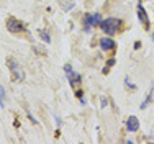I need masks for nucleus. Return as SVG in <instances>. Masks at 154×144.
<instances>
[{"mask_svg":"<svg viewBox=\"0 0 154 144\" xmlns=\"http://www.w3.org/2000/svg\"><path fill=\"white\" fill-rule=\"evenodd\" d=\"M113 64H115V59H108V62H107V64H105V69H103V74H108V71H110V67H112V66Z\"/></svg>","mask_w":154,"mask_h":144,"instance_id":"6e6552de","label":"nucleus"},{"mask_svg":"<svg viewBox=\"0 0 154 144\" xmlns=\"http://www.w3.org/2000/svg\"><path fill=\"white\" fill-rule=\"evenodd\" d=\"M138 18L146 28H149V20H148V15H146V10L143 8V5H138Z\"/></svg>","mask_w":154,"mask_h":144,"instance_id":"0eeeda50","label":"nucleus"},{"mask_svg":"<svg viewBox=\"0 0 154 144\" xmlns=\"http://www.w3.org/2000/svg\"><path fill=\"white\" fill-rule=\"evenodd\" d=\"M7 66H8V71H10V77H12L13 82H23L25 80V71L20 64L15 61L13 57H8L7 59Z\"/></svg>","mask_w":154,"mask_h":144,"instance_id":"f257e3e1","label":"nucleus"},{"mask_svg":"<svg viewBox=\"0 0 154 144\" xmlns=\"http://www.w3.org/2000/svg\"><path fill=\"white\" fill-rule=\"evenodd\" d=\"M39 36H41V39H43V41H46V43H49V41H51L49 35H48L46 31H39Z\"/></svg>","mask_w":154,"mask_h":144,"instance_id":"9d476101","label":"nucleus"},{"mask_svg":"<svg viewBox=\"0 0 154 144\" xmlns=\"http://www.w3.org/2000/svg\"><path fill=\"white\" fill-rule=\"evenodd\" d=\"M126 130L130 133H134V131L139 130V120L136 116H130L126 120Z\"/></svg>","mask_w":154,"mask_h":144,"instance_id":"39448f33","label":"nucleus"},{"mask_svg":"<svg viewBox=\"0 0 154 144\" xmlns=\"http://www.w3.org/2000/svg\"><path fill=\"white\" fill-rule=\"evenodd\" d=\"M3 98H5V90H3V87L0 85V105L3 106Z\"/></svg>","mask_w":154,"mask_h":144,"instance_id":"9b49d317","label":"nucleus"},{"mask_svg":"<svg viewBox=\"0 0 154 144\" xmlns=\"http://www.w3.org/2000/svg\"><path fill=\"white\" fill-rule=\"evenodd\" d=\"M126 85H128V87H130V88H134V85H133V84H131V82H130V79H126Z\"/></svg>","mask_w":154,"mask_h":144,"instance_id":"f8f14e48","label":"nucleus"},{"mask_svg":"<svg viewBox=\"0 0 154 144\" xmlns=\"http://www.w3.org/2000/svg\"><path fill=\"white\" fill-rule=\"evenodd\" d=\"M152 39H154V35H152Z\"/></svg>","mask_w":154,"mask_h":144,"instance_id":"ddd939ff","label":"nucleus"},{"mask_svg":"<svg viewBox=\"0 0 154 144\" xmlns=\"http://www.w3.org/2000/svg\"><path fill=\"white\" fill-rule=\"evenodd\" d=\"M100 49H102V51L115 49V41H113L112 38H102V39H100Z\"/></svg>","mask_w":154,"mask_h":144,"instance_id":"423d86ee","label":"nucleus"},{"mask_svg":"<svg viewBox=\"0 0 154 144\" xmlns=\"http://www.w3.org/2000/svg\"><path fill=\"white\" fill-rule=\"evenodd\" d=\"M7 28H8V31H12V33H20V31H25V29H26L23 21H20L15 17L7 18Z\"/></svg>","mask_w":154,"mask_h":144,"instance_id":"7ed1b4c3","label":"nucleus"},{"mask_svg":"<svg viewBox=\"0 0 154 144\" xmlns=\"http://www.w3.org/2000/svg\"><path fill=\"white\" fill-rule=\"evenodd\" d=\"M120 28H122V20H120V18L110 17V18H107V20L100 21V29L103 33H107V35H115Z\"/></svg>","mask_w":154,"mask_h":144,"instance_id":"f03ea898","label":"nucleus"},{"mask_svg":"<svg viewBox=\"0 0 154 144\" xmlns=\"http://www.w3.org/2000/svg\"><path fill=\"white\" fill-rule=\"evenodd\" d=\"M102 21V15L100 13H92L85 17V31H89L92 26H98Z\"/></svg>","mask_w":154,"mask_h":144,"instance_id":"20e7f679","label":"nucleus"},{"mask_svg":"<svg viewBox=\"0 0 154 144\" xmlns=\"http://www.w3.org/2000/svg\"><path fill=\"white\" fill-rule=\"evenodd\" d=\"M151 98H152V92H151V93H149V95H148V97H146V100H144V102H143V103H141V108H143V110H144V108H146V106H148V103H149V102H151Z\"/></svg>","mask_w":154,"mask_h":144,"instance_id":"1a4fd4ad","label":"nucleus"}]
</instances>
